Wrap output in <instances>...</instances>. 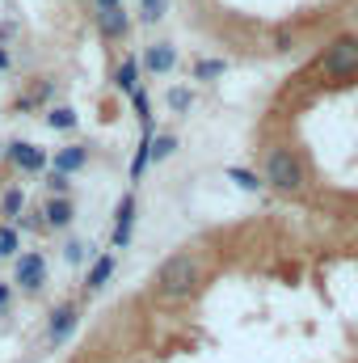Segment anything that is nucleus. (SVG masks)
<instances>
[{"instance_id":"1","label":"nucleus","mask_w":358,"mask_h":363,"mask_svg":"<svg viewBox=\"0 0 358 363\" xmlns=\"http://www.w3.org/2000/svg\"><path fill=\"white\" fill-rule=\"evenodd\" d=\"M156 296L161 300H190L194 287L202 283V258L194 250H181V254H169L161 267H156Z\"/></svg>"},{"instance_id":"2","label":"nucleus","mask_w":358,"mask_h":363,"mask_svg":"<svg viewBox=\"0 0 358 363\" xmlns=\"http://www.w3.org/2000/svg\"><path fill=\"white\" fill-rule=\"evenodd\" d=\"M316 77H325V81H350V77H358V34L333 38L316 55Z\"/></svg>"},{"instance_id":"3","label":"nucleus","mask_w":358,"mask_h":363,"mask_svg":"<svg viewBox=\"0 0 358 363\" xmlns=\"http://www.w3.org/2000/svg\"><path fill=\"white\" fill-rule=\"evenodd\" d=\"M266 186H274L278 194H299L308 186V169L291 148H270L266 152Z\"/></svg>"},{"instance_id":"4","label":"nucleus","mask_w":358,"mask_h":363,"mask_svg":"<svg viewBox=\"0 0 358 363\" xmlns=\"http://www.w3.org/2000/svg\"><path fill=\"white\" fill-rule=\"evenodd\" d=\"M93 21L105 43H122L131 34V13L122 9V0H93Z\"/></svg>"},{"instance_id":"5","label":"nucleus","mask_w":358,"mask_h":363,"mask_svg":"<svg viewBox=\"0 0 358 363\" xmlns=\"http://www.w3.org/2000/svg\"><path fill=\"white\" fill-rule=\"evenodd\" d=\"M13 283L21 287V291H42V283H47V258L42 254H17V262H13Z\"/></svg>"},{"instance_id":"6","label":"nucleus","mask_w":358,"mask_h":363,"mask_svg":"<svg viewBox=\"0 0 358 363\" xmlns=\"http://www.w3.org/2000/svg\"><path fill=\"white\" fill-rule=\"evenodd\" d=\"M4 157H8V165L21 169V174H42V169H47V148H38V144H30V140L4 144Z\"/></svg>"},{"instance_id":"7","label":"nucleus","mask_w":358,"mask_h":363,"mask_svg":"<svg viewBox=\"0 0 358 363\" xmlns=\"http://www.w3.org/2000/svg\"><path fill=\"white\" fill-rule=\"evenodd\" d=\"M76 325H81V308H76V304H59V308L51 313V321H47V342H51V347H64V342L76 334Z\"/></svg>"},{"instance_id":"8","label":"nucleus","mask_w":358,"mask_h":363,"mask_svg":"<svg viewBox=\"0 0 358 363\" xmlns=\"http://www.w3.org/2000/svg\"><path fill=\"white\" fill-rule=\"evenodd\" d=\"M131 228H135V194L127 190L114 207V233H110V245L114 250H127L131 245Z\"/></svg>"},{"instance_id":"9","label":"nucleus","mask_w":358,"mask_h":363,"mask_svg":"<svg viewBox=\"0 0 358 363\" xmlns=\"http://www.w3.org/2000/svg\"><path fill=\"white\" fill-rule=\"evenodd\" d=\"M144 72H152V77H169L173 68H178V47L173 43H152V47H144Z\"/></svg>"},{"instance_id":"10","label":"nucleus","mask_w":358,"mask_h":363,"mask_svg":"<svg viewBox=\"0 0 358 363\" xmlns=\"http://www.w3.org/2000/svg\"><path fill=\"white\" fill-rule=\"evenodd\" d=\"M114 271H118V258H114V254H97L89 262V274H85V296H97V291L114 279Z\"/></svg>"},{"instance_id":"11","label":"nucleus","mask_w":358,"mask_h":363,"mask_svg":"<svg viewBox=\"0 0 358 363\" xmlns=\"http://www.w3.org/2000/svg\"><path fill=\"white\" fill-rule=\"evenodd\" d=\"M42 220H47V228H68V224L76 220L72 199H68V194H51V199L42 203Z\"/></svg>"},{"instance_id":"12","label":"nucleus","mask_w":358,"mask_h":363,"mask_svg":"<svg viewBox=\"0 0 358 363\" xmlns=\"http://www.w3.org/2000/svg\"><path fill=\"white\" fill-rule=\"evenodd\" d=\"M85 165H89V148H85V144H68V148H59V152H55V165H51V169L72 178V174H81Z\"/></svg>"},{"instance_id":"13","label":"nucleus","mask_w":358,"mask_h":363,"mask_svg":"<svg viewBox=\"0 0 358 363\" xmlns=\"http://www.w3.org/2000/svg\"><path fill=\"white\" fill-rule=\"evenodd\" d=\"M51 93H55V81H47V77H42V81H34L25 93H17V101H13V106H17V110H38V106H47V101H51Z\"/></svg>"},{"instance_id":"14","label":"nucleus","mask_w":358,"mask_h":363,"mask_svg":"<svg viewBox=\"0 0 358 363\" xmlns=\"http://www.w3.org/2000/svg\"><path fill=\"white\" fill-rule=\"evenodd\" d=\"M139 68H144V64H139L135 55H122V64H118V72H114V85L127 93V97L139 89Z\"/></svg>"},{"instance_id":"15","label":"nucleus","mask_w":358,"mask_h":363,"mask_svg":"<svg viewBox=\"0 0 358 363\" xmlns=\"http://www.w3.org/2000/svg\"><path fill=\"white\" fill-rule=\"evenodd\" d=\"M21 211H25V190H21V186H8V190H4V199H0V216H4L8 224H17V220H21Z\"/></svg>"},{"instance_id":"16","label":"nucleus","mask_w":358,"mask_h":363,"mask_svg":"<svg viewBox=\"0 0 358 363\" xmlns=\"http://www.w3.org/2000/svg\"><path fill=\"white\" fill-rule=\"evenodd\" d=\"M42 118H47V127H51V131H72V127L81 123L72 106H51V110H47Z\"/></svg>"},{"instance_id":"17","label":"nucleus","mask_w":358,"mask_h":363,"mask_svg":"<svg viewBox=\"0 0 358 363\" xmlns=\"http://www.w3.org/2000/svg\"><path fill=\"white\" fill-rule=\"evenodd\" d=\"M178 152V135L173 131H161V135H152V161L161 165V161H169Z\"/></svg>"},{"instance_id":"18","label":"nucleus","mask_w":358,"mask_h":363,"mask_svg":"<svg viewBox=\"0 0 358 363\" xmlns=\"http://www.w3.org/2000/svg\"><path fill=\"white\" fill-rule=\"evenodd\" d=\"M228 178L236 182V186H241V190H245V194H258V190H262V186H266V178H258V174H253V169H241V165H232V169H228Z\"/></svg>"},{"instance_id":"19","label":"nucleus","mask_w":358,"mask_h":363,"mask_svg":"<svg viewBox=\"0 0 358 363\" xmlns=\"http://www.w3.org/2000/svg\"><path fill=\"white\" fill-rule=\"evenodd\" d=\"M165 101H169L173 114H190V110H194V93L185 89V85H173V89L165 93Z\"/></svg>"},{"instance_id":"20","label":"nucleus","mask_w":358,"mask_h":363,"mask_svg":"<svg viewBox=\"0 0 358 363\" xmlns=\"http://www.w3.org/2000/svg\"><path fill=\"white\" fill-rule=\"evenodd\" d=\"M165 13H169V0H139V21H144V26L165 21Z\"/></svg>"},{"instance_id":"21","label":"nucleus","mask_w":358,"mask_h":363,"mask_svg":"<svg viewBox=\"0 0 358 363\" xmlns=\"http://www.w3.org/2000/svg\"><path fill=\"white\" fill-rule=\"evenodd\" d=\"M17 250H21L17 228H13V224H0V262H4V258H17Z\"/></svg>"},{"instance_id":"22","label":"nucleus","mask_w":358,"mask_h":363,"mask_svg":"<svg viewBox=\"0 0 358 363\" xmlns=\"http://www.w3.org/2000/svg\"><path fill=\"white\" fill-rule=\"evenodd\" d=\"M224 68H228L224 60H198V64H194V81H219Z\"/></svg>"},{"instance_id":"23","label":"nucleus","mask_w":358,"mask_h":363,"mask_svg":"<svg viewBox=\"0 0 358 363\" xmlns=\"http://www.w3.org/2000/svg\"><path fill=\"white\" fill-rule=\"evenodd\" d=\"M64 258H68V262H85V258H89L93 262V245H85V241H68V245H64Z\"/></svg>"},{"instance_id":"24","label":"nucleus","mask_w":358,"mask_h":363,"mask_svg":"<svg viewBox=\"0 0 358 363\" xmlns=\"http://www.w3.org/2000/svg\"><path fill=\"white\" fill-rule=\"evenodd\" d=\"M47 190H51V194H68V190H72V178L51 169V174H47Z\"/></svg>"},{"instance_id":"25","label":"nucleus","mask_w":358,"mask_h":363,"mask_svg":"<svg viewBox=\"0 0 358 363\" xmlns=\"http://www.w3.org/2000/svg\"><path fill=\"white\" fill-rule=\"evenodd\" d=\"M21 228H30V233H47L42 211H21Z\"/></svg>"},{"instance_id":"26","label":"nucleus","mask_w":358,"mask_h":363,"mask_svg":"<svg viewBox=\"0 0 358 363\" xmlns=\"http://www.w3.org/2000/svg\"><path fill=\"white\" fill-rule=\"evenodd\" d=\"M8 300H13V291H8V283H0V308H8Z\"/></svg>"},{"instance_id":"27","label":"nucleus","mask_w":358,"mask_h":363,"mask_svg":"<svg viewBox=\"0 0 358 363\" xmlns=\"http://www.w3.org/2000/svg\"><path fill=\"white\" fill-rule=\"evenodd\" d=\"M8 68H13V55H8V51L0 47V72H8Z\"/></svg>"},{"instance_id":"28","label":"nucleus","mask_w":358,"mask_h":363,"mask_svg":"<svg viewBox=\"0 0 358 363\" xmlns=\"http://www.w3.org/2000/svg\"><path fill=\"white\" fill-rule=\"evenodd\" d=\"M0 157H4V144H0Z\"/></svg>"}]
</instances>
